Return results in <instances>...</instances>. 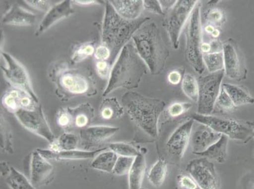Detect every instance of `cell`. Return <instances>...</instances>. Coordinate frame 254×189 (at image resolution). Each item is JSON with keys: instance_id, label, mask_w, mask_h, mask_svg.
<instances>
[{"instance_id": "obj_1", "label": "cell", "mask_w": 254, "mask_h": 189, "mask_svg": "<svg viewBox=\"0 0 254 189\" xmlns=\"http://www.w3.org/2000/svg\"><path fill=\"white\" fill-rule=\"evenodd\" d=\"M147 69L133 44L127 43L113 64L103 96H107L119 89H137Z\"/></svg>"}, {"instance_id": "obj_2", "label": "cell", "mask_w": 254, "mask_h": 189, "mask_svg": "<svg viewBox=\"0 0 254 189\" xmlns=\"http://www.w3.org/2000/svg\"><path fill=\"white\" fill-rule=\"evenodd\" d=\"M150 20L149 17H140L128 20L118 14L110 1L105 3L101 40L112 52V62L114 63L120 51L129 43L136 32Z\"/></svg>"}, {"instance_id": "obj_3", "label": "cell", "mask_w": 254, "mask_h": 189, "mask_svg": "<svg viewBox=\"0 0 254 189\" xmlns=\"http://www.w3.org/2000/svg\"><path fill=\"white\" fill-rule=\"evenodd\" d=\"M122 103L131 121L140 130L150 137L158 138L159 119L166 107L164 101L130 91L122 96Z\"/></svg>"}, {"instance_id": "obj_4", "label": "cell", "mask_w": 254, "mask_h": 189, "mask_svg": "<svg viewBox=\"0 0 254 189\" xmlns=\"http://www.w3.org/2000/svg\"><path fill=\"white\" fill-rule=\"evenodd\" d=\"M131 39L138 55L151 75H160L165 70L170 50L155 23L142 25Z\"/></svg>"}, {"instance_id": "obj_5", "label": "cell", "mask_w": 254, "mask_h": 189, "mask_svg": "<svg viewBox=\"0 0 254 189\" xmlns=\"http://www.w3.org/2000/svg\"><path fill=\"white\" fill-rule=\"evenodd\" d=\"M49 74L56 86L57 94L63 99L82 94L93 96L97 93L93 78L81 70L69 68L66 63L54 64Z\"/></svg>"}, {"instance_id": "obj_6", "label": "cell", "mask_w": 254, "mask_h": 189, "mask_svg": "<svg viewBox=\"0 0 254 189\" xmlns=\"http://www.w3.org/2000/svg\"><path fill=\"white\" fill-rule=\"evenodd\" d=\"M190 118L198 123L204 124L212 130L226 136L229 139L247 142L253 138L254 124L244 123L239 120L218 116H204L194 113Z\"/></svg>"}, {"instance_id": "obj_7", "label": "cell", "mask_w": 254, "mask_h": 189, "mask_svg": "<svg viewBox=\"0 0 254 189\" xmlns=\"http://www.w3.org/2000/svg\"><path fill=\"white\" fill-rule=\"evenodd\" d=\"M200 3H197L186 24V55L187 61L198 74L205 70L202 52V32Z\"/></svg>"}, {"instance_id": "obj_8", "label": "cell", "mask_w": 254, "mask_h": 189, "mask_svg": "<svg viewBox=\"0 0 254 189\" xmlns=\"http://www.w3.org/2000/svg\"><path fill=\"white\" fill-rule=\"evenodd\" d=\"M225 70L210 73L198 78V114L209 116L213 112L214 105L222 87Z\"/></svg>"}, {"instance_id": "obj_9", "label": "cell", "mask_w": 254, "mask_h": 189, "mask_svg": "<svg viewBox=\"0 0 254 189\" xmlns=\"http://www.w3.org/2000/svg\"><path fill=\"white\" fill-rule=\"evenodd\" d=\"M197 3L195 0H180L166 13L163 25L175 49L179 47L180 34Z\"/></svg>"}, {"instance_id": "obj_10", "label": "cell", "mask_w": 254, "mask_h": 189, "mask_svg": "<svg viewBox=\"0 0 254 189\" xmlns=\"http://www.w3.org/2000/svg\"><path fill=\"white\" fill-rule=\"evenodd\" d=\"M2 57L5 65L1 66L4 78L11 88L26 92L39 102V98L32 86L31 78L25 67L18 60L8 52L2 51Z\"/></svg>"}, {"instance_id": "obj_11", "label": "cell", "mask_w": 254, "mask_h": 189, "mask_svg": "<svg viewBox=\"0 0 254 189\" xmlns=\"http://www.w3.org/2000/svg\"><path fill=\"white\" fill-rule=\"evenodd\" d=\"M14 115L25 130L47 141L50 144L56 140L44 114L41 103L32 109H18Z\"/></svg>"}, {"instance_id": "obj_12", "label": "cell", "mask_w": 254, "mask_h": 189, "mask_svg": "<svg viewBox=\"0 0 254 189\" xmlns=\"http://www.w3.org/2000/svg\"><path fill=\"white\" fill-rule=\"evenodd\" d=\"M186 171L202 189H219L220 182L211 160L200 157L189 161Z\"/></svg>"}, {"instance_id": "obj_13", "label": "cell", "mask_w": 254, "mask_h": 189, "mask_svg": "<svg viewBox=\"0 0 254 189\" xmlns=\"http://www.w3.org/2000/svg\"><path fill=\"white\" fill-rule=\"evenodd\" d=\"M224 70L230 79L241 81L246 79L247 71L243 56L239 47L233 39L226 41L223 45Z\"/></svg>"}, {"instance_id": "obj_14", "label": "cell", "mask_w": 254, "mask_h": 189, "mask_svg": "<svg viewBox=\"0 0 254 189\" xmlns=\"http://www.w3.org/2000/svg\"><path fill=\"white\" fill-rule=\"evenodd\" d=\"M194 121L187 120L173 131L166 144V149L170 157L177 161L183 158L190 142Z\"/></svg>"}, {"instance_id": "obj_15", "label": "cell", "mask_w": 254, "mask_h": 189, "mask_svg": "<svg viewBox=\"0 0 254 189\" xmlns=\"http://www.w3.org/2000/svg\"><path fill=\"white\" fill-rule=\"evenodd\" d=\"M72 3L70 0H64L52 6L39 24L36 36L42 35L57 23L72 15L74 13Z\"/></svg>"}, {"instance_id": "obj_16", "label": "cell", "mask_w": 254, "mask_h": 189, "mask_svg": "<svg viewBox=\"0 0 254 189\" xmlns=\"http://www.w3.org/2000/svg\"><path fill=\"white\" fill-rule=\"evenodd\" d=\"M54 171V167L37 150L32 153L30 181L35 188L47 183Z\"/></svg>"}, {"instance_id": "obj_17", "label": "cell", "mask_w": 254, "mask_h": 189, "mask_svg": "<svg viewBox=\"0 0 254 189\" xmlns=\"http://www.w3.org/2000/svg\"><path fill=\"white\" fill-rule=\"evenodd\" d=\"M198 124L195 130H192L190 141L193 153L195 154L206 150L209 146L218 142L222 136L209 127Z\"/></svg>"}, {"instance_id": "obj_18", "label": "cell", "mask_w": 254, "mask_h": 189, "mask_svg": "<svg viewBox=\"0 0 254 189\" xmlns=\"http://www.w3.org/2000/svg\"><path fill=\"white\" fill-rule=\"evenodd\" d=\"M120 130L118 127L92 126L80 131V140L85 146H93L109 140Z\"/></svg>"}, {"instance_id": "obj_19", "label": "cell", "mask_w": 254, "mask_h": 189, "mask_svg": "<svg viewBox=\"0 0 254 189\" xmlns=\"http://www.w3.org/2000/svg\"><path fill=\"white\" fill-rule=\"evenodd\" d=\"M107 149V147H103L94 150L78 149L59 151H52L50 149H38L37 150L48 160H77L94 159L101 152Z\"/></svg>"}, {"instance_id": "obj_20", "label": "cell", "mask_w": 254, "mask_h": 189, "mask_svg": "<svg viewBox=\"0 0 254 189\" xmlns=\"http://www.w3.org/2000/svg\"><path fill=\"white\" fill-rule=\"evenodd\" d=\"M38 15L25 10L17 4L11 6L2 18V24L6 25L27 27L35 24Z\"/></svg>"}, {"instance_id": "obj_21", "label": "cell", "mask_w": 254, "mask_h": 189, "mask_svg": "<svg viewBox=\"0 0 254 189\" xmlns=\"http://www.w3.org/2000/svg\"><path fill=\"white\" fill-rule=\"evenodd\" d=\"M110 1L118 14L128 20L139 18L144 9V4L141 0H112Z\"/></svg>"}, {"instance_id": "obj_22", "label": "cell", "mask_w": 254, "mask_h": 189, "mask_svg": "<svg viewBox=\"0 0 254 189\" xmlns=\"http://www.w3.org/2000/svg\"><path fill=\"white\" fill-rule=\"evenodd\" d=\"M146 171V159L144 153H139L134 159L128 174V189H142Z\"/></svg>"}, {"instance_id": "obj_23", "label": "cell", "mask_w": 254, "mask_h": 189, "mask_svg": "<svg viewBox=\"0 0 254 189\" xmlns=\"http://www.w3.org/2000/svg\"><path fill=\"white\" fill-rule=\"evenodd\" d=\"M73 119V125L78 128L88 127L94 116V109L89 102H84L75 107H66Z\"/></svg>"}, {"instance_id": "obj_24", "label": "cell", "mask_w": 254, "mask_h": 189, "mask_svg": "<svg viewBox=\"0 0 254 189\" xmlns=\"http://www.w3.org/2000/svg\"><path fill=\"white\" fill-rule=\"evenodd\" d=\"M229 138L222 135L218 142L209 146L206 150L197 154L200 157L215 161L219 163H224L228 159V144Z\"/></svg>"}, {"instance_id": "obj_25", "label": "cell", "mask_w": 254, "mask_h": 189, "mask_svg": "<svg viewBox=\"0 0 254 189\" xmlns=\"http://www.w3.org/2000/svg\"><path fill=\"white\" fill-rule=\"evenodd\" d=\"M124 113V106L116 97L104 98L99 108V114L105 120L119 119Z\"/></svg>"}, {"instance_id": "obj_26", "label": "cell", "mask_w": 254, "mask_h": 189, "mask_svg": "<svg viewBox=\"0 0 254 189\" xmlns=\"http://www.w3.org/2000/svg\"><path fill=\"white\" fill-rule=\"evenodd\" d=\"M118 157L119 156L110 149H105L93 159L91 167L99 171L113 173Z\"/></svg>"}, {"instance_id": "obj_27", "label": "cell", "mask_w": 254, "mask_h": 189, "mask_svg": "<svg viewBox=\"0 0 254 189\" xmlns=\"http://www.w3.org/2000/svg\"><path fill=\"white\" fill-rule=\"evenodd\" d=\"M222 87L236 107L254 103V98L243 88L230 84H224Z\"/></svg>"}, {"instance_id": "obj_28", "label": "cell", "mask_w": 254, "mask_h": 189, "mask_svg": "<svg viewBox=\"0 0 254 189\" xmlns=\"http://www.w3.org/2000/svg\"><path fill=\"white\" fill-rule=\"evenodd\" d=\"M168 172V168L166 161L163 159H159L150 168L147 174L149 183L155 188H160L165 181Z\"/></svg>"}, {"instance_id": "obj_29", "label": "cell", "mask_w": 254, "mask_h": 189, "mask_svg": "<svg viewBox=\"0 0 254 189\" xmlns=\"http://www.w3.org/2000/svg\"><path fill=\"white\" fill-rule=\"evenodd\" d=\"M80 140L74 133H64L50 144V149L54 151L77 149Z\"/></svg>"}, {"instance_id": "obj_30", "label": "cell", "mask_w": 254, "mask_h": 189, "mask_svg": "<svg viewBox=\"0 0 254 189\" xmlns=\"http://www.w3.org/2000/svg\"><path fill=\"white\" fill-rule=\"evenodd\" d=\"M5 182L11 189H37L31 181L12 166H10L8 174L6 175Z\"/></svg>"}, {"instance_id": "obj_31", "label": "cell", "mask_w": 254, "mask_h": 189, "mask_svg": "<svg viewBox=\"0 0 254 189\" xmlns=\"http://www.w3.org/2000/svg\"><path fill=\"white\" fill-rule=\"evenodd\" d=\"M24 93L26 92L11 88L3 94L1 99L2 105L7 111L14 114L20 109V102Z\"/></svg>"}, {"instance_id": "obj_32", "label": "cell", "mask_w": 254, "mask_h": 189, "mask_svg": "<svg viewBox=\"0 0 254 189\" xmlns=\"http://www.w3.org/2000/svg\"><path fill=\"white\" fill-rule=\"evenodd\" d=\"M203 61L210 73L224 70L223 51L211 52L203 54Z\"/></svg>"}, {"instance_id": "obj_33", "label": "cell", "mask_w": 254, "mask_h": 189, "mask_svg": "<svg viewBox=\"0 0 254 189\" xmlns=\"http://www.w3.org/2000/svg\"><path fill=\"white\" fill-rule=\"evenodd\" d=\"M182 89L184 93L193 102H197L198 98V84L194 76L186 73L182 80Z\"/></svg>"}, {"instance_id": "obj_34", "label": "cell", "mask_w": 254, "mask_h": 189, "mask_svg": "<svg viewBox=\"0 0 254 189\" xmlns=\"http://www.w3.org/2000/svg\"><path fill=\"white\" fill-rule=\"evenodd\" d=\"M96 47L94 44L91 43H85L78 46L73 52L71 56V62L73 64L79 63L80 62L94 56Z\"/></svg>"}, {"instance_id": "obj_35", "label": "cell", "mask_w": 254, "mask_h": 189, "mask_svg": "<svg viewBox=\"0 0 254 189\" xmlns=\"http://www.w3.org/2000/svg\"><path fill=\"white\" fill-rule=\"evenodd\" d=\"M108 147L110 150L114 152L118 156L135 158L140 153L137 147L130 143H127V142H112L110 144Z\"/></svg>"}, {"instance_id": "obj_36", "label": "cell", "mask_w": 254, "mask_h": 189, "mask_svg": "<svg viewBox=\"0 0 254 189\" xmlns=\"http://www.w3.org/2000/svg\"><path fill=\"white\" fill-rule=\"evenodd\" d=\"M134 159L135 158L133 157L119 156L116 164L113 168V174L118 175V176H123V175L128 174L133 165Z\"/></svg>"}, {"instance_id": "obj_37", "label": "cell", "mask_w": 254, "mask_h": 189, "mask_svg": "<svg viewBox=\"0 0 254 189\" xmlns=\"http://www.w3.org/2000/svg\"><path fill=\"white\" fill-rule=\"evenodd\" d=\"M205 20L207 25L218 28L225 22V13L219 8L210 9L205 13Z\"/></svg>"}, {"instance_id": "obj_38", "label": "cell", "mask_w": 254, "mask_h": 189, "mask_svg": "<svg viewBox=\"0 0 254 189\" xmlns=\"http://www.w3.org/2000/svg\"><path fill=\"white\" fill-rule=\"evenodd\" d=\"M5 123V121L2 117L1 119V148L6 152L12 153L13 147L11 132Z\"/></svg>"}, {"instance_id": "obj_39", "label": "cell", "mask_w": 254, "mask_h": 189, "mask_svg": "<svg viewBox=\"0 0 254 189\" xmlns=\"http://www.w3.org/2000/svg\"><path fill=\"white\" fill-rule=\"evenodd\" d=\"M216 104L219 109L225 112L233 111L237 107L223 87H221Z\"/></svg>"}, {"instance_id": "obj_40", "label": "cell", "mask_w": 254, "mask_h": 189, "mask_svg": "<svg viewBox=\"0 0 254 189\" xmlns=\"http://www.w3.org/2000/svg\"><path fill=\"white\" fill-rule=\"evenodd\" d=\"M191 107L190 103L175 102L172 103L167 109L168 116L172 118L182 116Z\"/></svg>"}, {"instance_id": "obj_41", "label": "cell", "mask_w": 254, "mask_h": 189, "mask_svg": "<svg viewBox=\"0 0 254 189\" xmlns=\"http://www.w3.org/2000/svg\"><path fill=\"white\" fill-rule=\"evenodd\" d=\"M177 181L179 189H202L189 175H180Z\"/></svg>"}, {"instance_id": "obj_42", "label": "cell", "mask_w": 254, "mask_h": 189, "mask_svg": "<svg viewBox=\"0 0 254 189\" xmlns=\"http://www.w3.org/2000/svg\"><path fill=\"white\" fill-rule=\"evenodd\" d=\"M57 122L59 126L63 128H68L73 125L72 117L66 108L60 110L57 114Z\"/></svg>"}, {"instance_id": "obj_43", "label": "cell", "mask_w": 254, "mask_h": 189, "mask_svg": "<svg viewBox=\"0 0 254 189\" xmlns=\"http://www.w3.org/2000/svg\"><path fill=\"white\" fill-rule=\"evenodd\" d=\"M110 63L108 61H96V70L98 75L101 79H108L109 78L111 69Z\"/></svg>"}, {"instance_id": "obj_44", "label": "cell", "mask_w": 254, "mask_h": 189, "mask_svg": "<svg viewBox=\"0 0 254 189\" xmlns=\"http://www.w3.org/2000/svg\"><path fill=\"white\" fill-rule=\"evenodd\" d=\"M94 57L96 61H107L112 57V52L106 46L101 45L96 48Z\"/></svg>"}, {"instance_id": "obj_45", "label": "cell", "mask_w": 254, "mask_h": 189, "mask_svg": "<svg viewBox=\"0 0 254 189\" xmlns=\"http://www.w3.org/2000/svg\"><path fill=\"white\" fill-rule=\"evenodd\" d=\"M25 3L34 10L48 11L51 8L50 1L41 0H25Z\"/></svg>"}, {"instance_id": "obj_46", "label": "cell", "mask_w": 254, "mask_h": 189, "mask_svg": "<svg viewBox=\"0 0 254 189\" xmlns=\"http://www.w3.org/2000/svg\"><path fill=\"white\" fill-rule=\"evenodd\" d=\"M143 4H144V8L145 10L157 13L158 15H164L159 1H156V0H145V1H143Z\"/></svg>"}, {"instance_id": "obj_47", "label": "cell", "mask_w": 254, "mask_h": 189, "mask_svg": "<svg viewBox=\"0 0 254 189\" xmlns=\"http://www.w3.org/2000/svg\"><path fill=\"white\" fill-rule=\"evenodd\" d=\"M183 76L182 73L178 70H173L171 71L169 75H168V82L172 85H178L182 82Z\"/></svg>"}, {"instance_id": "obj_48", "label": "cell", "mask_w": 254, "mask_h": 189, "mask_svg": "<svg viewBox=\"0 0 254 189\" xmlns=\"http://www.w3.org/2000/svg\"><path fill=\"white\" fill-rule=\"evenodd\" d=\"M177 1H159L161 4V8L163 11L164 14L168 13L171 9H172L175 4H176Z\"/></svg>"}, {"instance_id": "obj_49", "label": "cell", "mask_w": 254, "mask_h": 189, "mask_svg": "<svg viewBox=\"0 0 254 189\" xmlns=\"http://www.w3.org/2000/svg\"><path fill=\"white\" fill-rule=\"evenodd\" d=\"M73 3L76 4H78V5L80 6H88V5H93V4H102V3H100L99 1H95V0H77V1H73Z\"/></svg>"}, {"instance_id": "obj_50", "label": "cell", "mask_w": 254, "mask_h": 189, "mask_svg": "<svg viewBox=\"0 0 254 189\" xmlns=\"http://www.w3.org/2000/svg\"><path fill=\"white\" fill-rule=\"evenodd\" d=\"M253 138H254V132H253Z\"/></svg>"}, {"instance_id": "obj_51", "label": "cell", "mask_w": 254, "mask_h": 189, "mask_svg": "<svg viewBox=\"0 0 254 189\" xmlns=\"http://www.w3.org/2000/svg\"></svg>"}]
</instances>
